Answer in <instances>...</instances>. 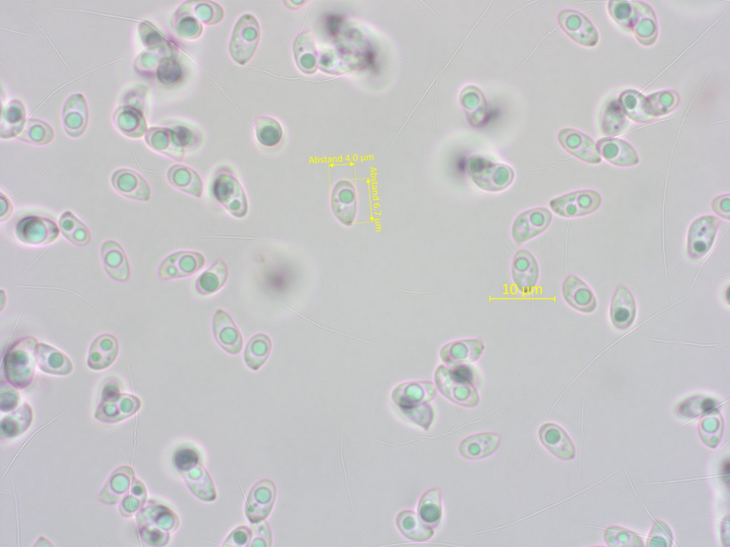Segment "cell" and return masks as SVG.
Segmentation results:
<instances>
[{
    "instance_id": "obj_10",
    "label": "cell",
    "mask_w": 730,
    "mask_h": 547,
    "mask_svg": "<svg viewBox=\"0 0 730 547\" xmlns=\"http://www.w3.org/2000/svg\"><path fill=\"white\" fill-rule=\"evenodd\" d=\"M511 274L514 284L524 293L531 292L536 286L540 269L535 256L526 249L516 251L513 256Z\"/></svg>"
},
{
    "instance_id": "obj_30",
    "label": "cell",
    "mask_w": 730,
    "mask_h": 547,
    "mask_svg": "<svg viewBox=\"0 0 730 547\" xmlns=\"http://www.w3.org/2000/svg\"><path fill=\"white\" fill-rule=\"evenodd\" d=\"M256 135L258 141L267 147L277 145L282 137V129L277 121L272 118H264L258 120L256 127Z\"/></svg>"
},
{
    "instance_id": "obj_14",
    "label": "cell",
    "mask_w": 730,
    "mask_h": 547,
    "mask_svg": "<svg viewBox=\"0 0 730 547\" xmlns=\"http://www.w3.org/2000/svg\"><path fill=\"white\" fill-rule=\"evenodd\" d=\"M212 328L215 340L224 350L232 355L241 351L243 345L241 333L227 312L222 309L215 312Z\"/></svg>"
},
{
    "instance_id": "obj_33",
    "label": "cell",
    "mask_w": 730,
    "mask_h": 547,
    "mask_svg": "<svg viewBox=\"0 0 730 547\" xmlns=\"http://www.w3.org/2000/svg\"><path fill=\"white\" fill-rule=\"evenodd\" d=\"M197 457L191 449H183L176 455L175 463L178 468L182 469L196 462Z\"/></svg>"
},
{
    "instance_id": "obj_13",
    "label": "cell",
    "mask_w": 730,
    "mask_h": 547,
    "mask_svg": "<svg viewBox=\"0 0 730 547\" xmlns=\"http://www.w3.org/2000/svg\"><path fill=\"white\" fill-rule=\"evenodd\" d=\"M111 184L120 195L136 201L147 202L151 191L147 181L138 172L130 169H118L111 176Z\"/></svg>"
},
{
    "instance_id": "obj_17",
    "label": "cell",
    "mask_w": 730,
    "mask_h": 547,
    "mask_svg": "<svg viewBox=\"0 0 730 547\" xmlns=\"http://www.w3.org/2000/svg\"><path fill=\"white\" fill-rule=\"evenodd\" d=\"M118 351L117 338L110 333L101 334L93 340L90 346L87 365L93 370H104L114 363Z\"/></svg>"
},
{
    "instance_id": "obj_23",
    "label": "cell",
    "mask_w": 730,
    "mask_h": 547,
    "mask_svg": "<svg viewBox=\"0 0 730 547\" xmlns=\"http://www.w3.org/2000/svg\"><path fill=\"white\" fill-rule=\"evenodd\" d=\"M500 444V437L495 433H479L464 439L459 451L467 459H476L491 454Z\"/></svg>"
},
{
    "instance_id": "obj_16",
    "label": "cell",
    "mask_w": 730,
    "mask_h": 547,
    "mask_svg": "<svg viewBox=\"0 0 730 547\" xmlns=\"http://www.w3.org/2000/svg\"><path fill=\"white\" fill-rule=\"evenodd\" d=\"M101 256L104 269L113 280L118 282L128 280V260L119 243L112 239L104 241L101 247Z\"/></svg>"
},
{
    "instance_id": "obj_22",
    "label": "cell",
    "mask_w": 730,
    "mask_h": 547,
    "mask_svg": "<svg viewBox=\"0 0 730 547\" xmlns=\"http://www.w3.org/2000/svg\"><path fill=\"white\" fill-rule=\"evenodd\" d=\"M539 437L542 443L556 457L569 459L574 457V447L565 432L552 423L543 424Z\"/></svg>"
},
{
    "instance_id": "obj_5",
    "label": "cell",
    "mask_w": 730,
    "mask_h": 547,
    "mask_svg": "<svg viewBox=\"0 0 730 547\" xmlns=\"http://www.w3.org/2000/svg\"><path fill=\"white\" fill-rule=\"evenodd\" d=\"M59 232V226L54 221L39 215L25 216L14 226L16 239L29 246L51 244L58 238Z\"/></svg>"
},
{
    "instance_id": "obj_2",
    "label": "cell",
    "mask_w": 730,
    "mask_h": 547,
    "mask_svg": "<svg viewBox=\"0 0 730 547\" xmlns=\"http://www.w3.org/2000/svg\"><path fill=\"white\" fill-rule=\"evenodd\" d=\"M466 172L475 185L491 192L505 190L515 178L514 172L508 165L495 163L480 157H473L468 160Z\"/></svg>"
},
{
    "instance_id": "obj_25",
    "label": "cell",
    "mask_w": 730,
    "mask_h": 547,
    "mask_svg": "<svg viewBox=\"0 0 730 547\" xmlns=\"http://www.w3.org/2000/svg\"><path fill=\"white\" fill-rule=\"evenodd\" d=\"M228 269L221 259L216 261L200 274L195 282V289L201 295H210L218 291L226 283Z\"/></svg>"
},
{
    "instance_id": "obj_32",
    "label": "cell",
    "mask_w": 730,
    "mask_h": 547,
    "mask_svg": "<svg viewBox=\"0 0 730 547\" xmlns=\"http://www.w3.org/2000/svg\"><path fill=\"white\" fill-rule=\"evenodd\" d=\"M711 209L718 216L730 219V195L729 193L716 197L711 202Z\"/></svg>"
},
{
    "instance_id": "obj_34",
    "label": "cell",
    "mask_w": 730,
    "mask_h": 547,
    "mask_svg": "<svg viewBox=\"0 0 730 547\" xmlns=\"http://www.w3.org/2000/svg\"><path fill=\"white\" fill-rule=\"evenodd\" d=\"M1 214L0 220L4 222L9 219L13 212V206L8 197L1 192L0 196Z\"/></svg>"
},
{
    "instance_id": "obj_31",
    "label": "cell",
    "mask_w": 730,
    "mask_h": 547,
    "mask_svg": "<svg viewBox=\"0 0 730 547\" xmlns=\"http://www.w3.org/2000/svg\"><path fill=\"white\" fill-rule=\"evenodd\" d=\"M148 142L154 149L165 153L178 160H180L182 155L181 143L175 139H172L165 135L150 134Z\"/></svg>"
},
{
    "instance_id": "obj_19",
    "label": "cell",
    "mask_w": 730,
    "mask_h": 547,
    "mask_svg": "<svg viewBox=\"0 0 730 547\" xmlns=\"http://www.w3.org/2000/svg\"><path fill=\"white\" fill-rule=\"evenodd\" d=\"M38 368L43 372L55 375H67L73 370L70 358L56 348L38 343L36 353Z\"/></svg>"
},
{
    "instance_id": "obj_27",
    "label": "cell",
    "mask_w": 730,
    "mask_h": 547,
    "mask_svg": "<svg viewBox=\"0 0 730 547\" xmlns=\"http://www.w3.org/2000/svg\"><path fill=\"white\" fill-rule=\"evenodd\" d=\"M271 349L272 342L267 335H255L247 343L245 350L244 358L246 365L250 369L257 370L268 358Z\"/></svg>"
},
{
    "instance_id": "obj_12",
    "label": "cell",
    "mask_w": 730,
    "mask_h": 547,
    "mask_svg": "<svg viewBox=\"0 0 730 547\" xmlns=\"http://www.w3.org/2000/svg\"><path fill=\"white\" fill-rule=\"evenodd\" d=\"M332 212L345 226L351 225L356 214V192L354 184L345 179L337 182L331 196Z\"/></svg>"
},
{
    "instance_id": "obj_3",
    "label": "cell",
    "mask_w": 730,
    "mask_h": 547,
    "mask_svg": "<svg viewBox=\"0 0 730 547\" xmlns=\"http://www.w3.org/2000/svg\"><path fill=\"white\" fill-rule=\"evenodd\" d=\"M435 380L441 392L453 402L467 407L478 404V391L467 376L441 365L436 372Z\"/></svg>"
},
{
    "instance_id": "obj_7",
    "label": "cell",
    "mask_w": 730,
    "mask_h": 547,
    "mask_svg": "<svg viewBox=\"0 0 730 547\" xmlns=\"http://www.w3.org/2000/svg\"><path fill=\"white\" fill-rule=\"evenodd\" d=\"M721 220L713 215L699 217L690 224L687 233V254L698 259L706 256L711 249Z\"/></svg>"
},
{
    "instance_id": "obj_15",
    "label": "cell",
    "mask_w": 730,
    "mask_h": 547,
    "mask_svg": "<svg viewBox=\"0 0 730 547\" xmlns=\"http://www.w3.org/2000/svg\"><path fill=\"white\" fill-rule=\"evenodd\" d=\"M562 294L565 302L578 311L591 313L596 307V299L591 288L575 276L565 278L562 285Z\"/></svg>"
},
{
    "instance_id": "obj_9",
    "label": "cell",
    "mask_w": 730,
    "mask_h": 547,
    "mask_svg": "<svg viewBox=\"0 0 730 547\" xmlns=\"http://www.w3.org/2000/svg\"><path fill=\"white\" fill-rule=\"evenodd\" d=\"M204 264L205 258L199 252H175L162 261L158 271L159 277L162 280L187 277L198 271Z\"/></svg>"
},
{
    "instance_id": "obj_18",
    "label": "cell",
    "mask_w": 730,
    "mask_h": 547,
    "mask_svg": "<svg viewBox=\"0 0 730 547\" xmlns=\"http://www.w3.org/2000/svg\"><path fill=\"white\" fill-rule=\"evenodd\" d=\"M560 143L570 154L591 164L601 162L594 141L585 134L572 130H565L559 134Z\"/></svg>"
},
{
    "instance_id": "obj_4",
    "label": "cell",
    "mask_w": 730,
    "mask_h": 547,
    "mask_svg": "<svg viewBox=\"0 0 730 547\" xmlns=\"http://www.w3.org/2000/svg\"><path fill=\"white\" fill-rule=\"evenodd\" d=\"M212 192L215 198L232 215L238 218L246 215L248 204L245 193L237 178L230 172L221 170L215 174Z\"/></svg>"
},
{
    "instance_id": "obj_28",
    "label": "cell",
    "mask_w": 730,
    "mask_h": 547,
    "mask_svg": "<svg viewBox=\"0 0 730 547\" xmlns=\"http://www.w3.org/2000/svg\"><path fill=\"white\" fill-rule=\"evenodd\" d=\"M398 526L401 531L408 538L423 541L433 535V531L424 523L413 512H401L397 518Z\"/></svg>"
},
{
    "instance_id": "obj_29",
    "label": "cell",
    "mask_w": 730,
    "mask_h": 547,
    "mask_svg": "<svg viewBox=\"0 0 730 547\" xmlns=\"http://www.w3.org/2000/svg\"><path fill=\"white\" fill-rule=\"evenodd\" d=\"M418 513L421 519L427 524H436L441 516V496L438 489L427 491L421 498Z\"/></svg>"
},
{
    "instance_id": "obj_8",
    "label": "cell",
    "mask_w": 730,
    "mask_h": 547,
    "mask_svg": "<svg viewBox=\"0 0 730 547\" xmlns=\"http://www.w3.org/2000/svg\"><path fill=\"white\" fill-rule=\"evenodd\" d=\"M552 219L551 212L545 207H535L520 213L512 224L513 241L521 245L538 236L548 228Z\"/></svg>"
},
{
    "instance_id": "obj_1",
    "label": "cell",
    "mask_w": 730,
    "mask_h": 547,
    "mask_svg": "<svg viewBox=\"0 0 730 547\" xmlns=\"http://www.w3.org/2000/svg\"><path fill=\"white\" fill-rule=\"evenodd\" d=\"M38 342L32 336L15 341L6 351L3 365L8 381L18 387H25L32 381L37 365Z\"/></svg>"
},
{
    "instance_id": "obj_11",
    "label": "cell",
    "mask_w": 730,
    "mask_h": 547,
    "mask_svg": "<svg viewBox=\"0 0 730 547\" xmlns=\"http://www.w3.org/2000/svg\"><path fill=\"white\" fill-rule=\"evenodd\" d=\"M484 350L485 345L481 339H459L446 344L441 348L440 355L446 364L460 366L477 361Z\"/></svg>"
},
{
    "instance_id": "obj_24",
    "label": "cell",
    "mask_w": 730,
    "mask_h": 547,
    "mask_svg": "<svg viewBox=\"0 0 730 547\" xmlns=\"http://www.w3.org/2000/svg\"><path fill=\"white\" fill-rule=\"evenodd\" d=\"M170 184L175 188L192 195L200 197L203 190V184L198 174L192 169L176 165L170 167L167 174Z\"/></svg>"
},
{
    "instance_id": "obj_6",
    "label": "cell",
    "mask_w": 730,
    "mask_h": 547,
    "mask_svg": "<svg viewBox=\"0 0 730 547\" xmlns=\"http://www.w3.org/2000/svg\"><path fill=\"white\" fill-rule=\"evenodd\" d=\"M600 194L593 189L571 192L553 198L549 202L551 210L556 214L572 218L590 214L601 205Z\"/></svg>"
},
{
    "instance_id": "obj_21",
    "label": "cell",
    "mask_w": 730,
    "mask_h": 547,
    "mask_svg": "<svg viewBox=\"0 0 730 547\" xmlns=\"http://www.w3.org/2000/svg\"><path fill=\"white\" fill-rule=\"evenodd\" d=\"M598 152L611 164L619 167H629L639 162L634 148L626 141L620 139H605L598 142Z\"/></svg>"
},
{
    "instance_id": "obj_20",
    "label": "cell",
    "mask_w": 730,
    "mask_h": 547,
    "mask_svg": "<svg viewBox=\"0 0 730 547\" xmlns=\"http://www.w3.org/2000/svg\"><path fill=\"white\" fill-rule=\"evenodd\" d=\"M635 313L636 303L633 295L624 286H619L610 306L612 323L619 328H626L634 321Z\"/></svg>"
},
{
    "instance_id": "obj_26",
    "label": "cell",
    "mask_w": 730,
    "mask_h": 547,
    "mask_svg": "<svg viewBox=\"0 0 730 547\" xmlns=\"http://www.w3.org/2000/svg\"><path fill=\"white\" fill-rule=\"evenodd\" d=\"M58 226L63 236L74 245L83 246L91 241V235L87 226L70 211L61 214Z\"/></svg>"
}]
</instances>
